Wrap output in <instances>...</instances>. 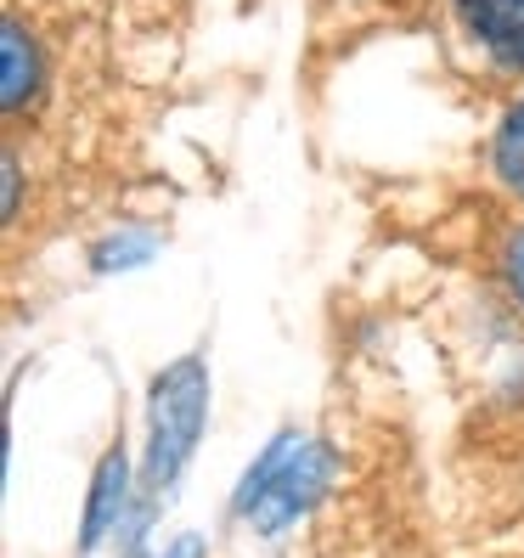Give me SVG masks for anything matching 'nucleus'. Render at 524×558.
I'll return each mask as SVG.
<instances>
[{
  "label": "nucleus",
  "instance_id": "1",
  "mask_svg": "<svg viewBox=\"0 0 524 558\" xmlns=\"http://www.w3.org/2000/svg\"><path fill=\"white\" fill-rule=\"evenodd\" d=\"M204 429H209V355L186 350L147 384V446H142L147 497H170L181 485L186 463L198 457Z\"/></svg>",
  "mask_w": 524,
  "mask_h": 558
},
{
  "label": "nucleus",
  "instance_id": "2",
  "mask_svg": "<svg viewBox=\"0 0 524 558\" xmlns=\"http://www.w3.org/2000/svg\"><path fill=\"white\" fill-rule=\"evenodd\" d=\"M333 480H339V451L327 446V440L300 435V440H293V451L282 457V469L271 474V485L259 490V502L248 508L243 524H248L254 536H282L305 513H316V502L333 490Z\"/></svg>",
  "mask_w": 524,
  "mask_h": 558
},
{
  "label": "nucleus",
  "instance_id": "3",
  "mask_svg": "<svg viewBox=\"0 0 524 558\" xmlns=\"http://www.w3.org/2000/svg\"><path fill=\"white\" fill-rule=\"evenodd\" d=\"M136 485L142 474L130 469V446L113 440L90 469V490H85V519H80V553H96L108 536L124 531V519H136Z\"/></svg>",
  "mask_w": 524,
  "mask_h": 558
},
{
  "label": "nucleus",
  "instance_id": "4",
  "mask_svg": "<svg viewBox=\"0 0 524 558\" xmlns=\"http://www.w3.org/2000/svg\"><path fill=\"white\" fill-rule=\"evenodd\" d=\"M456 28L497 74H524V0H451Z\"/></svg>",
  "mask_w": 524,
  "mask_h": 558
},
{
  "label": "nucleus",
  "instance_id": "5",
  "mask_svg": "<svg viewBox=\"0 0 524 558\" xmlns=\"http://www.w3.org/2000/svg\"><path fill=\"white\" fill-rule=\"evenodd\" d=\"M46 90V46L23 17H0V113L23 119Z\"/></svg>",
  "mask_w": 524,
  "mask_h": 558
},
{
  "label": "nucleus",
  "instance_id": "6",
  "mask_svg": "<svg viewBox=\"0 0 524 558\" xmlns=\"http://www.w3.org/2000/svg\"><path fill=\"white\" fill-rule=\"evenodd\" d=\"M163 248L158 232H147V226H119V232H102L90 243V271L96 277H124V271H136V266H153Z\"/></svg>",
  "mask_w": 524,
  "mask_h": 558
},
{
  "label": "nucleus",
  "instance_id": "7",
  "mask_svg": "<svg viewBox=\"0 0 524 558\" xmlns=\"http://www.w3.org/2000/svg\"><path fill=\"white\" fill-rule=\"evenodd\" d=\"M490 170H497V181L513 192V198H524V96L508 102L497 136H490Z\"/></svg>",
  "mask_w": 524,
  "mask_h": 558
},
{
  "label": "nucleus",
  "instance_id": "8",
  "mask_svg": "<svg viewBox=\"0 0 524 558\" xmlns=\"http://www.w3.org/2000/svg\"><path fill=\"white\" fill-rule=\"evenodd\" d=\"M293 440H300V429H277V435L266 440V451H259L254 463L243 469V480H237V490H232V513H237V519H248V508L259 502V490L271 485V474L282 469V457L293 451Z\"/></svg>",
  "mask_w": 524,
  "mask_h": 558
},
{
  "label": "nucleus",
  "instance_id": "9",
  "mask_svg": "<svg viewBox=\"0 0 524 558\" xmlns=\"http://www.w3.org/2000/svg\"><path fill=\"white\" fill-rule=\"evenodd\" d=\"M502 293H508V300L524 311V226H513V232H508V243H502Z\"/></svg>",
  "mask_w": 524,
  "mask_h": 558
},
{
  "label": "nucleus",
  "instance_id": "10",
  "mask_svg": "<svg viewBox=\"0 0 524 558\" xmlns=\"http://www.w3.org/2000/svg\"><path fill=\"white\" fill-rule=\"evenodd\" d=\"M0 175H7V186H0V220H17V209H23V158H17V147H7L0 153Z\"/></svg>",
  "mask_w": 524,
  "mask_h": 558
}]
</instances>
